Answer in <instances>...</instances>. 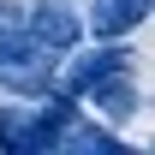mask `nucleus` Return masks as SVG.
<instances>
[{"mask_svg": "<svg viewBox=\"0 0 155 155\" xmlns=\"http://www.w3.org/2000/svg\"><path fill=\"white\" fill-rule=\"evenodd\" d=\"M66 119H72V107L48 101V96H36L30 107H6L0 114V149L6 155H48Z\"/></svg>", "mask_w": 155, "mask_h": 155, "instance_id": "nucleus-1", "label": "nucleus"}, {"mask_svg": "<svg viewBox=\"0 0 155 155\" xmlns=\"http://www.w3.org/2000/svg\"><path fill=\"white\" fill-rule=\"evenodd\" d=\"M54 149H96V155H107L114 149V131H96V125H72V119H66V125H60V137H54Z\"/></svg>", "mask_w": 155, "mask_h": 155, "instance_id": "nucleus-7", "label": "nucleus"}, {"mask_svg": "<svg viewBox=\"0 0 155 155\" xmlns=\"http://www.w3.org/2000/svg\"><path fill=\"white\" fill-rule=\"evenodd\" d=\"M149 18V0H96L90 6V30L96 36H125Z\"/></svg>", "mask_w": 155, "mask_h": 155, "instance_id": "nucleus-5", "label": "nucleus"}, {"mask_svg": "<svg viewBox=\"0 0 155 155\" xmlns=\"http://www.w3.org/2000/svg\"><path fill=\"white\" fill-rule=\"evenodd\" d=\"M90 96H96L101 119H131V114H137V90L125 84V72H114V78H101V84L90 90Z\"/></svg>", "mask_w": 155, "mask_h": 155, "instance_id": "nucleus-6", "label": "nucleus"}, {"mask_svg": "<svg viewBox=\"0 0 155 155\" xmlns=\"http://www.w3.org/2000/svg\"><path fill=\"white\" fill-rule=\"evenodd\" d=\"M125 48H96V54H78L72 60V72H66V96H90L101 78H114V72H125Z\"/></svg>", "mask_w": 155, "mask_h": 155, "instance_id": "nucleus-4", "label": "nucleus"}, {"mask_svg": "<svg viewBox=\"0 0 155 155\" xmlns=\"http://www.w3.org/2000/svg\"><path fill=\"white\" fill-rule=\"evenodd\" d=\"M54 48H42V42H30V48H18L12 60H0V84L6 90H18V96H42L48 90V78H54Z\"/></svg>", "mask_w": 155, "mask_h": 155, "instance_id": "nucleus-3", "label": "nucleus"}, {"mask_svg": "<svg viewBox=\"0 0 155 155\" xmlns=\"http://www.w3.org/2000/svg\"><path fill=\"white\" fill-rule=\"evenodd\" d=\"M24 30H30V42H42V48H78L84 18H78L66 0H36V6L24 12Z\"/></svg>", "mask_w": 155, "mask_h": 155, "instance_id": "nucleus-2", "label": "nucleus"}]
</instances>
